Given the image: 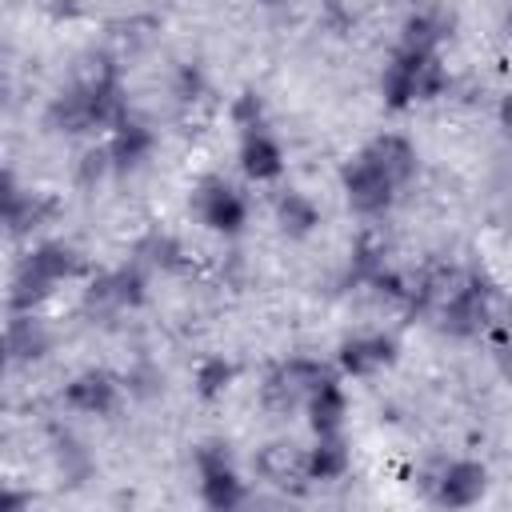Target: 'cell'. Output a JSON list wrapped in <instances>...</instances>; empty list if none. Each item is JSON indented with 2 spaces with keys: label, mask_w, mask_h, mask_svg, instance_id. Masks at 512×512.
Returning <instances> with one entry per match:
<instances>
[{
  "label": "cell",
  "mask_w": 512,
  "mask_h": 512,
  "mask_svg": "<svg viewBox=\"0 0 512 512\" xmlns=\"http://www.w3.org/2000/svg\"><path fill=\"white\" fill-rule=\"evenodd\" d=\"M76 272H80V256H76L68 244L48 240V244L32 248L28 260H24V264L16 268V276H12V292H8L12 312H32L40 300L52 296L56 284L72 280Z\"/></svg>",
  "instance_id": "1"
},
{
  "label": "cell",
  "mask_w": 512,
  "mask_h": 512,
  "mask_svg": "<svg viewBox=\"0 0 512 512\" xmlns=\"http://www.w3.org/2000/svg\"><path fill=\"white\" fill-rule=\"evenodd\" d=\"M384 100L388 108H408L416 100H432L440 88H444V72H440V60L436 52H412V48H400L392 56V64L384 68Z\"/></svg>",
  "instance_id": "2"
},
{
  "label": "cell",
  "mask_w": 512,
  "mask_h": 512,
  "mask_svg": "<svg viewBox=\"0 0 512 512\" xmlns=\"http://www.w3.org/2000/svg\"><path fill=\"white\" fill-rule=\"evenodd\" d=\"M320 380H324V368H320V364H312V360H288V364H280V368L264 380L260 400H264V408H268L272 416H292L296 408L308 404V396L316 392Z\"/></svg>",
  "instance_id": "3"
},
{
  "label": "cell",
  "mask_w": 512,
  "mask_h": 512,
  "mask_svg": "<svg viewBox=\"0 0 512 512\" xmlns=\"http://www.w3.org/2000/svg\"><path fill=\"white\" fill-rule=\"evenodd\" d=\"M340 180H344V196H348L352 212H360V216H380L392 204V196H396V184L372 164L368 152H360L356 160H348Z\"/></svg>",
  "instance_id": "4"
},
{
  "label": "cell",
  "mask_w": 512,
  "mask_h": 512,
  "mask_svg": "<svg viewBox=\"0 0 512 512\" xmlns=\"http://www.w3.org/2000/svg\"><path fill=\"white\" fill-rule=\"evenodd\" d=\"M256 472L264 484L288 492V496H304L308 484H312V472H308V448H296V444H264L256 452Z\"/></svg>",
  "instance_id": "5"
},
{
  "label": "cell",
  "mask_w": 512,
  "mask_h": 512,
  "mask_svg": "<svg viewBox=\"0 0 512 512\" xmlns=\"http://www.w3.org/2000/svg\"><path fill=\"white\" fill-rule=\"evenodd\" d=\"M196 468H200V496L208 508L228 512L244 500V484H240V476H236V468L220 444H204L196 452Z\"/></svg>",
  "instance_id": "6"
},
{
  "label": "cell",
  "mask_w": 512,
  "mask_h": 512,
  "mask_svg": "<svg viewBox=\"0 0 512 512\" xmlns=\"http://www.w3.org/2000/svg\"><path fill=\"white\" fill-rule=\"evenodd\" d=\"M492 316V292L484 280L468 276L444 304H440V320H444V332L452 336H476Z\"/></svg>",
  "instance_id": "7"
},
{
  "label": "cell",
  "mask_w": 512,
  "mask_h": 512,
  "mask_svg": "<svg viewBox=\"0 0 512 512\" xmlns=\"http://www.w3.org/2000/svg\"><path fill=\"white\" fill-rule=\"evenodd\" d=\"M488 492V468L476 460H452L432 480V500L444 508H472Z\"/></svg>",
  "instance_id": "8"
},
{
  "label": "cell",
  "mask_w": 512,
  "mask_h": 512,
  "mask_svg": "<svg viewBox=\"0 0 512 512\" xmlns=\"http://www.w3.org/2000/svg\"><path fill=\"white\" fill-rule=\"evenodd\" d=\"M196 208H200L204 224H208L212 232H224V236L240 232V228H244V216H248L244 196H240L232 184L216 180V176H212V180H204V184L196 188Z\"/></svg>",
  "instance_id": "9"
},
{
  "label": "cell",
  "mask_w": 512,
  "mask_h": 512,
  "mask_svg": "<svg viewBox=\"0 0 512 512\" xmlns=\"http://www.w3.org/2000/svg\"><path fill=\"white\" fill-rule=\"evenodd\" d=\"M240 168L248 180H276L284 172V152L264 128H248L240 136Z\"/></svg>",
  "instance_id": "10"
},
{
  "label": "cell",
  "mask_w": 512,
  "mask_h": 512,
  "mask_svg": "<svg viewBox=\"0 0 512 512\" xmlns=\"http://www.w3.org/2000/svg\"><path fill=\"white\" fill-rule=\"evenodd\" d=\"M368 156H372V164L400 188V184H408L412 176H416V148H412V140H404V136H396V132H384V136H376L368 148H364Z\"/></svg>",
  "instance_id": "11"
},
{
  "label": "cell",
  "mask_w": 512,
  "mask_h": 512,
  "mask_svg": "<svg viewBox=\"0 0 512 512\" xmlns=\"http://www.w3.org/2000/svg\"><path fill=\"white\" fill-rule=\"evenodd\" d=\"M64 400H68V408H76L84 416H104L116 404V380L108 372H96V368L92 372H80L64 388Z\"/></svg>",
  "instance_id": "12"
},
{
  "label": "cell",
  "mask_w": 512,
  "mask_h": 512,
  "mask_svg": "<svg viewBox=\"0 0 512 512\" xmlns=\"http://www.w3.org/2000/svg\"><path fill=\"white\" fill-rule=\"evenodd\" d=\"M392 352L396 348H392L388 336H352L340 348V368L348 376H372L376 368H384L392 360Z\"/></svg>",
  "instance_id": "13"
},
{
  "label": "cell",
  "mask_w": 512,
  "mask_h": 512,
  "mask_svg": "<svg viewBox=\"0 0 512 512\" xmlns=\"http://www.w3.org/2000/svg\"><path fill=\"white\" fill-rule=\"evenodd\" d=\"M304 408H308V420H312L316 436L340 432V428H344V412H348V396H344V388H340L332 376H324V380L316 384V392L308 396Z\"/></svg>",
  "instance_id": "14"
},
{
  "label": "cell",
  "mask_w": 512,
  "mask_h": 512,
  "mask_svg": "<svg viewBox=\"0 0 512 512\" xmlns=\"http://www.w3.org/2000/svg\"><path fill=\"white\" fill-rule=\"evenodd\" d=\"M8 356L16 360V364H28V360H40L44 352H48V332L40 328V320L32 316V312H16L12 320H8Z\"/></svg>",
  "instance_id": "15"
},
{
  "label": "cell",
  "mask_w": 512,
  "mask_h": 512,
  "mask_svg": "<svg viewBox=\"0 0 512 512\" xmlns=\"http://www.w3.org/2000/svg\"><path fill=\"white\" fill-rule=\"evenodd\" d=\"M108 152H112V164L116 168H136L148 160L152 152V132L136 120H124L112 128V140H108Z\"/></svg>",
  "instance_id": "16"
},
{
  "label": "cell",
  "mask_w": 512,
  "mask_h": 512,
  "mask_svg": "<svg viewBox=\"0 0 512 512\" xmlns=\"http://www.w3.org/2000/svg\"><path fill=\"white\" fill-rule=\"evenodd\" d=\"M308 472L312 480H340L348 472V444L340 432L316 436V444L308 448Z\"/></svg>",
  "instance_id": "17"
},
{
  "label": "cell",
  "mask_w": 512,
  "mask_h": 512,
  "mask_svg": "<svg viewBox=\"0 0 512 512\" xmlns=\"http://www.w3.org/2000/svg\"><path fill=\"white\" fill-rule=\"evenodd\" d=\"M48 124H52L56 132H68V136H76V132H92V128H96V124H92V112H88V96H84L80 84L52 100V108H48Z\"/></svg>",
  "instance_id": "18"
},
{
  "label": "cell",
  "mask_w": 512,
  "mask_h": 512,
  "mask_svg": "<svg viewBox=\"0 0 512 512\" xmlns=\"http://www.w3.org/2000/svg\"><path fill=\"white\" fill-rule=\"evenodd\" d=\"M276 220H280V228L288 236H308L320 224V212H316V204L304 192H284L276 200Z\"/></svg>",
  "instance_id": "19"
},
{
  "label": "cell",
  "mask_w": 512,
  "mask_h": 512,
  "mask_svg": "<svg viewBox=\"0 0 512 512\" xmlns=\"http://www.w3.org/2000/svg\"><path fill=\"white\" fill-rule=\"evenodd\" d=\"M440 36H444V24L436 20V16H412L408 24H404V36H400V48H412V52H436V44H440Z\"/></svg>",
  "instance_id": "20"
},
{
  "label": "cell",
  "mask_w": 512,
  "mask_h": 512,
  "mask_svg": "<svg viewBox=\"0 0 512 512\" xmlns=\"http://www.w3.org/2000/svg\"><path fill=\"white\" fill-rule=\"evenodd\" d=\"M84 304H88V312H112V308H124V296H120V280H116V272L96 276V280L88 284V292H84Z\"/></svg>",
  "instance_id": "21"
},
{
  "label": "cell",
  "mask_w": 512,
  "mask_h": 512,
  "mask_svg": "<svg viewBox=\"0 0 512 512\" xmlns=\"http://www.w3.org/2000/svg\"><path fill=\"white\" fill-rule=\"evenodd\" d=\"M232 384V364L224 360V356H208L200 368H196V388H200V396H220L224 388Z\"/></svg>",
  "instance_id": "22"
},
{
  "label": "cell",
  "mask_w": 512,
  "mask_h": 512,
  "mask_svg": "<svg viewBox=\"0 0 512 512\" xmlns=\"http://www.w3.org/2000/svg\"><path fill=\"white\" fill-rule=\"evenodd\" d=\"M232 120H236L240 132H248V128H264V104H260L252 92H244V96L232 104Z\"/></svg>",
  "instance_id": "23"
},
{
  "label": "cell",
  "mask_w": 512,
  "mask_h": 512,
  "mask_svg": "<svg viewBox=\"0 0 512 512\" xmlns=\"http://www.w3.org/2000/svg\"><path fill=\"white\" fill-rule=\"evenodd\" d=\"M108 168H116V164H112V152H108V148H92V152H84V160H80V180H84V184H96Z\"/></svg>",
  "instance_id": "24"
},
{
  "label": "cell",
  "mask_w": 512,
  "mask_h": 512,
  "mask_svg": "<svg viewBox=\"0 0 512 512\" xmlns=\"http://www.w3.org/2000/svg\"><path fill=\"white\" fill-rule=\"evenodd\" d=\"M500 124H504V128L512 132V92H508V96L500 100Z\"/></svg>",
  "instance_id": "25"
},
{
  "label": "cell",
  "mask_w": 512,
  "mask_h": 512,
  "mask_svg": "<svg viewBox=\"0 0 512 512\" xmlns=\"http://www.w3.org/2000/svg\"><path fill=\"white\" fill-rule=\"evenodd\" d=\"M504 28H508V36H512V8H508V16H504Z\"/></svg>",
  "instance_id": "26"
},
{
  "label": "cell",
  "mask_w": 512,
  "mask_h": 512,
  "mask_svg": "<svg viewBox=\"0 0 512 512\" xmlns=\"http://www.w3.org/2000/svg\"><path fill=\"white\" fill-rule=\"evenodd\" d=\"M260 4H280V0H260Z\"/></svg>",
  "instance_id": "27"
},
{
  "label": "cell",
  "mask_w": 512,
  "mask_h": 512,
  "mask_svg": "<svg viewBox=\"0 0 512 512\" xmlns=\"http://www.w3.org/2000/svg\"><path fill=\"white\" fill-rule=\"evenodd\" d=\"M508 336H512V316H508Z\"/></svg>",
  "instance_id": "28"
}]
</instances>
